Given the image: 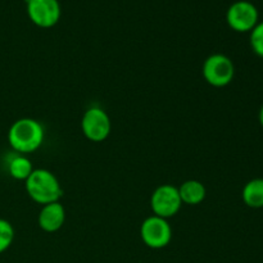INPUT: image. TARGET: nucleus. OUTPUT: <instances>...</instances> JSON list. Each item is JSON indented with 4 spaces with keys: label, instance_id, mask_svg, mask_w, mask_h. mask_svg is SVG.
Here are the masks:
<instances>
[{
    "label": "nucleus",
    "instance_id": "f257e3e1",
    "mask_svg": "<svg viewBox=\"0 0 263 263\" xmlns=\"http://www.w3.org/2000/svg\"><path fill=\"white\" fill-rule=\"evenodd\" d=\"M8 141L18 154L33 153L44 141V128L33 118H20L14 121L8 133Z\"/></svg>",
    "mask_w": 263,
    "mask_h": 263
},
{
    "label": "nucleus",
    "instance_id": "f03ea898",
    "mask_svg": "<svg viewBox=\"0 0 263 263\" xmlns=\"http://www.w3.org/2000/svg\"><path fill=\"white\" fill-rule=\"evenodd\" d=\"M25 186L31 199L41 205L59 202L63 194L58 177L45 168L33 170L25 181Z\"/></svg>",
    "mask_w": 263,
    "mask_h": 263
},
{
    "label": "nucleus",
    "instance_id": "7ed1b4c3",
    "mask_svg": "<svg viewBox=\"0 0 263 263\" xmlns=\"http://www.w3.org/2000/svg\"><path fill=\"white\" fill-rule=\"evenodd\" d=\"M203 77L213 87H225L235 76V66L225 54H212L203 63Z\"/></svg>",
    "mask_w": 263,
    "mask_h": 263
},
{
    "label": "nucleus",
    "instance_id": "20e7f679",
    "mask_svg": "<svg viewBox=\"0 0 263 263\" xmlns=\"http://www.w3.org/2000/svg\"><path fill=\"white\" fill-rule=\"evenodd\" d=\"M226 22L235 32H251L259 22L258 9L248 0H239L229 7L226 12Z\"/></svg>",
    "mask_w": 263,
    "mask_h": 263
},
{
    "label": "nucleus",
    "instance_id": "39448f33",
    "mask_svg": "<svg viewBox=\"0 0 263 263\" xmlns=\"http://www.w3.org/2000/svg\"><path fill=\"white\" fill-rule=\"evenodd\" d=\"M81 128L86 139L94 143H102L109 136L112 123L108 113L100 107H90L84 113Z\"/></svg>",
    "mask_w": 263,
    "mask_h": 263
},
{
    "label": "nucleus",
    "instance_id": "423d86ee",
    "mask_svg": "<svg viewBox=\"0 0 263 263\" xmlns=\"http://www.w3.org/2000/svg\"><path fill=\"white\" fill-rule=\"evenodd\" d=\"M141 240L152 249H162L170 244L172 239V229L166 218L151 216L145 218L140 228Z\"/></svg>",
    "mask_w": 263,
    "mask_h": 263
},
{
    "label": "nucleus",
    "instance_id": "0eeeda50",
    "mask_svg": "<svg viewBox=\"0 0 263 263\" xmlns=\"http://www.w3.org/2000/svg\"><path fill=\"white\" fill-rule=\"evenodd\" d=\"M181 205L182 202L180 199L179 190L174 185H161L152 194L151 207L154 216L168 220V218L177 215Z\"/></svg>",
    "mask_w": 263,
    "mask_h": 263
},
{
    "label": "nucleus",
    "instance_id": "6e6552de",
    "mask_svg": "<svg viewBox=\"0 0 263 263\" xmlns=\"http://www.w3.org/2000/svg\"><path fill=\"white\" fill-rule=\"evenodd\" d=\"M26 8L31 22L40 28L54 27L61 20L58 0H26Z\"/></svg>",
    "mask_w": 263,
    "mask_h": 263
},
{
    "label": "nucleus",
    "instance_id": "1a4fd4ad",
    "mask_svg": "<svg viewBox=\"0 0 263 263\" xmlns=\"http://www.w3.org/2000/svg\"><path fill=\"white\" fill-rule=\"evenodd\" d=\"M66 221V210L61 202L49 203L43 205L39 213V226L45 233H55L61 230Z\"/></svg>",
    "mask_w": 263,
    "mask_h": 263
},
{
    "label": "nucleus",
    "instance_id": "9d476101",
    "mask_svg": "<svg viewBox=\"0 0 263 263\" xmlns=\"http://www.w3.org/2000/svg\"><path fill=\"white\" fill-rule=\"evenodd\" d=\"M177 190L181 202L187 205L200 204L207 195L205 186L198 180H186L177 187Z\"/></svg>",
    "mask_w": 263,
    "mask_h": 263
},
{
    "label": "nucleus",
    "instance_id": "9b49d317",
    "mask_svg": "<svg viewBox=\"0 0 263 263\" xmlns=\"http://www.w3.org/2000/svg\"><path fill=\"white\" fill-rule=\"evenodd\" d=\"M241 198L247 207L254 208H263V179H253L247 182L241 192Z\"/></svg>",
    "mask_w": 263,
    "mask_h": 263
},
{
    "label": "nucleus",
    "instance_id": "f8f14e48",
    "mask_svg": "<svg viewBox=\"0 0 263 263\" xmlns=\"http://www.w3.org/2000/svg\"><path fill=\"white\" fill-rule=\"evenodd\" d=\"M33 170L35 168L32 167L31 161L23 154H15L8 162V172L15 180L26 181L28 176L32 174Z\"/></svg>",
    "mask_w": 263,
    "mask_h": 263
},
{
    "label": "nucleus",
    "instance_id": "ddd939ff",
    "mask_svg": "<svg viewBox=\"0 0 263 263\" xmlns=\"http://www.w3.org/2000/svg\"><path fill=\"white\" fill-rule=\"evenodd\" d=\"M14 240V229L9 221L0 218V254L9 249Z\"/></svg>",
    "mask_w": 263,
    "mask_h": 263
},
{
    "label": "nucleus",
    "instance_id": "4468645a",
    "mask_svg": "<svg viewBox=\"0 0 263 263\" xmlns=\"http://www.w3.org/2000/svg\"><path fill=\"white\" fill-rule=\"evenodd\" d=\"M249 43H251V48L254 54L263 58V21L257 23L256 27L251 31Z\"/></svg>",
    "mask_w": 263,
    "mask_h": 263
},
{
    "label": "nucleus",
    "instance_id": "2eb2a0df",
    "mask_svg": "<svg viewBox=\"0 0 263 263\" xmlns=\"http://www.w3.org/2000/svg\"><path fill=\"white\" fill-rule=\"evenodd\" d=\"M258 120H259V123H261V126L263 127V105L261 107V109H259V113H258Z\"/></svg>",
    "mask_w": 263,
    "mask_h": 263
}]
</instances>
